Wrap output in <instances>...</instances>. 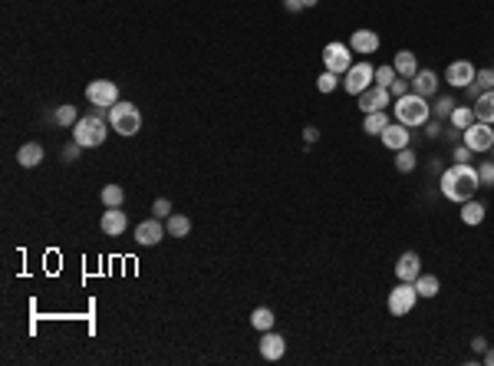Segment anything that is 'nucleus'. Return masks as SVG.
<instances>
[{
	"label": "nucleus",
	"mask_w": 494,
	"mask_h": 366,
	"mask_svg": "<svg viewBox=\"0 0 494 366\" xmlns=\"http://www.w3.org/2000/svg\"><path fill=\"white\" fill-rule=\"evenodd\" d=\"M478 189H481V178H478V168L471 162H455L452 168L442 172V195L448 202L465 205L468 198H475Z\"/></svg>",
	"instance_id": "obj_1"
},
{
	"label": "nucleus",
	"mask_w": 494,
	"mask_h": 366,
	"mask_svg": "<svg viewBox=\"0 0 494 366\" xmlns=\"http://www.w3.org/2000/svg\"><path fill=\"white\" fill-rule=\"evenodd\" d=\"M395 122H402V126L409 129H418V126H425L431 119V106L425 96H418V93H406V96H399L395 100Z\"/></svg>",
	"instance_id": "obj_2"
},
{
	"label": "nucleus",
	"mask_w": 494,
	"mask_h": 366,
	"mask_svg": "<svg viewBox=\"0 0 494 366\" xmlns=\"http://www.w3.org/2000/svg\"><path fill=\"white\" fill-rule=\"evenodd\" d=\"M109 136V126L102 113H89V116H79V122L73 126V139L83 145V149H99L102 142Z\"/></svg>",
	"instance_id": "obj_3"
},
{
	"label": "nucleus",
	"mask_w": 494,
	"mask_h": 366,
	"mask_svg": "<svg viewBox=\"0 0 494 366\" xmlns=\"http://www.w3.org/2000/svg\"><path fill=\"white\" fill-rule=\"evenodd\" d=\"M109 129L113 132H119V136H135L142 129V113H139V106H132V102H115L113 109H109Z\"/></svg>",
	"instance_id": "obj_4"
},
{
	"label": "nucleus",
	"mask_w": 494,
	"mask_h": 366,
	"mask_svg": "<svg viewBox=\"0 0 494 366\" xmlns=\"http://www.w3.org/2000/svg\"><path fill=\"white\" fill-rule=\"evenodd\" d=\"M86 100L92 106V113H102V109H113L119 102V86L113 79H92L86 86Z\"/></svg>",
	"instance_id": "obj_5"
},
{
	"label": "nucleus",
	"mask_w": 494,
	"mask_h": 366,
	"mask_svg": "<svg viewBox=\"0 0 494 366\" xmlns=\"http://www.w3.org/2000/svg\"><path fill=\"white\" fill-rule=\"evenodd\" d=\"M343 76H346V79H343V89H346L349 96H359V93H366V89L376 83V66L366 63V60H359V63H353Z\"/></svg>",
	"instance_id": "obj_6"
},
{
	"label": "nucleus",
	"mask_w": 494,
	"mask_h": 366,
	"mask_svg": "<svg viewBox=\"0 0 494 366\" xmlns=\"http://www.w3.org/2000/svg\"><path fill=\"white\" fill-rule=\"evenodd\" d=\"M415 301H418L415 284H409V280H399L393 291H389V314H393V317H406V314H412Z\"/></svg>",
	"instance_id": "obj_7"
},
{
	"label": "nucleus",
	"mask_w": 494,
	"mask_h": 366,
	"mask_svg": "<svg viewBox=\"0 0 494 366\" xmlns=\"http://www.w3.org/2000/svg\"><path fill=\"white\" fill-rule=\"evenodd\" d=\"M323 63H327L329 73L343 76L349 66H353V50H349V43H327V47H323Z\"/></svg>",
	"instance_id": "obj_8"
},
{
	"label": "nucleus",
	"mask_w": 494,
	"mask_h": 366,
	"mask_svg": "<svg viewBox=\"0 0 494 366\" xmlns=\"http://www.w3.org/2000/svg\"><path fill=\"white\" fill-rule=\"evenodd\" d=\"M461 142H465L471 152H491L494 126H488V122H471V126L461 132Z\"/></svg>",
	"instance_id": "obj_9"
},
{
	"label": "nucleus",
	"mask_w": 494,
	"mask_h": 366,
	"mask_svg": "<svg viewBox=\"0 0 494 366\" xmlns=\"http://www.w3.org/2000/svg\"><path fill=\"white\" fill-rule=\"evenodd\" d=\"M475 79H478V70H475L468 60H455V63L445 70V83L455 89H468Z\"/></svg>",
	"instance_id": "obj_10"
},
{
	"label": "nucleus",
	"mask_w": 494,
	"mask_h": 366,
	"mask_svg": "<svg viewBox=\"0 0 494 366\" xmlns=\"http://www.w3.org/2000/svg\"><path fill=\"white\" fill-rule=\"evenodd\" d=\"M389 100H393V93H389L386 86H376V83H372L366 93H359V113H366V116L382 113V109L389 106Z\"/></svg>",
	"instance_id": "obj_11"
},
{
	"label": "nucleus",
	"mask_w": 494,
	"mask_h": 366,
	"mask_svg": "<svg viewBox=\"0 0 494 366\" xmlns=\"http://www.w3.org/2000/svg\"><path fill=\"white\" fill-rule=\"evenodd\" d=\"M261 356H264L267 363H277V360H283V353H287V340L280 337V333H274V330H264V337H261Z\"/></svg>",
	"instance_id": "obj_12"
},
{
	"label": "nucleus",
	"mask_w": 494,
	"mask_h": 366,
	"mask_svg": "<svg viewBox=\"0 0 494 366\" xmlns=\"http://www.w3.org/2000/svg\"><path fill=\"white\" fill-rule=\"evenodd\" d=\"M99 228H102V234L119 238V234H126L129 215L122 212V208H106V212H102V218H99Z\"/></svg>",
	"instance_id": "obj_13"
},
{
	"label": "nucleus",
	"mask_w": 494,
	"mask_h": 366,
	"mask_svg": "<svg viewBox=\"0 0 494 366\" xmlns=\"http://www.w3.org/2000/svg\"><path fill=\"white\" fill-rule=\"evenodd\" d=\"M379 139H382V145H386V149L402 152V149H409V142H412V132H409V126H402V122H389Z\"/></svg>",
	"instance_id": "obj_14"
},
{
	"label": "nucleus",
	"mask_w": 494,
	"mask_h": 366,
	"mask_svg": "<svg viewBox=\"0 0 494 366\" xmlns=\"http://www.w3.org/2000/svg\"><path fill=\"white\" fill-rule=\"evenodd\" d=\"M162 238H165V225L158 218H149V221L135 225V241H139L142 248H155Z\"/></svg>",
	"instance_id": "obj_15"
},
{
	"label": "nucleus",
	"mask_w": 494,
	"mask_h": 366,
	"mask_svg": "<svg viewBox=\"0 0 494 366\" xmlns=\"http://www.w3.org/2000/svg\"><path fill=\"white\" fill-rule=\"evenodd\" d=\"M418 274H422V257H418L415 251H406L402 257H399V264H395V278L415 284Z\"/></svg>",
	"instance_id": "obj_16"
},
{
	"label": "nucleus",
	"mask_w": 494,
	"mask_h": 366,
	"mask_svg": "<svg viewBox=\"0 0 494 366\" xmlns=\"http://www.w3.org/2000/svg\"><path fill=\"white\" fill-rule=\"evenodd\" d=\"M349 50L359 53V56L366 60L369 53L379 50V33H372V30H356L353 37H349Z\"/></svg>",
	"instance_id": "obj_17"
},
{
	"label": "nucleus",
	"mask_w": 494,
	"mask_h": 366,
	"mask_svg": "<svg viewBox=\"0 0 494 366\" xmlns=\"http://www.w3.org/2000/svg\"><path fill=\"white\" fill-rule=\"evenodd\" d=\"M412 93H418V96H435L438 93V76L431 73V70H418L415 76H412Z\"/></svg>",
	"instance_id": "obj_18"
},
{
	"label": "nucleus",
	"mask_w": 494,
	"mask_h": 366,
	"mask_svg": "<svg viewBox=\"0 0 494 366\" xmlns=\"http://www.w3.org/2000/svg\"><path fill=\"white\" fill-rule=\"evenodd\" d=\"M475 119L478 122H488V126H494V89H484L481 96L475 100Z\"/></svg>",
	"instance_id": "obj_19"
},
{
	"label": "nucleus",
	"mask_w": 494,
	"mask_h": 366,
	"mask_svg": "<svg viewBox=\"0 0 494 366\" xmlns=\"http://www.w3.org/2000/svg\"><path fill=\"white\" fill-rule=\"evenodd\" d=\"M17 162H20V168H37L43 162V145L40 142H24L17 149Z\"/></svg>",
	"instance_id": "obj_20"
},
{
	"label": "nucleus",
	"mask_w": 494,
	"mask_h": 366,
	"mask_svg": "<svg viewBox=\"0 0 494 366\" xmlns=\"http://www.w3.org/2000/svg\"><path fill=\"white\" fill-rule=\"evenodd\" d=\"M393 66H395V73L406 76V79H412V76H415L418 70H422V66H418V60H415V53H412V50H399V53H395Z\"/></svg>",
	"instance_id": "obj_21"
},
{
	"label": "nucleus",
	"mask_w": 494,
	"mask_h": 366,
	"mask_svg": "<svg viewBox=\"0 0 494 366\" xmlns=\"http://www.w3.org/2000/svg\"><path fill=\"white\" fill-rule=\"evenodd\" d=\"M448 122H452L455 132H465V129H468L471 122H478V119H475V109H471V106H455L452 116H448Z\"/></svg>",
	"instance_id": "obj_22"
},
{
	"label": "nucleus",
	"mask_w": 494,
	"mask_h": 366,
	"mask_svg": "<svg viewBox=\"0 0 494 366\" xmlns=\"http://www.w3.org/2000/svg\"><path fill=\"white\" fill-rule=\"evenodd\" d=\"M484 212H488V208H484L481 202H475V198H468V202L461 205V221H465V225H481L484 221Z\"/></svg>",
	"instance_id": "obj_23"
},
{
	"label": "nucleus",
	"mask_w": 494,
	"mask_h": 366,
	"mask_svg": "<svg viewBox=\"0 0 494 366\" xmlns=\"http://www.w3.org/2000/svg\"><path fill=\"white\" fill-rule=\"evenodd\" d=\"M415 291H418V297H425V301H431V297H438V291H442V284H438V278H435V274H418V280H415Z\"/></svg>",
	"instance_id": "obj_24"
},
{
	"label": "nucleus",
	"mask_w": 494,
	"mask_h": 366,
	"mask_svg": "<svg viewBox=\"0 0 494 366\" xmlns=\"http://www.w3.org/2000/svg\"><path fill=\"white\" fill-rule=\"evenodd\" d=\"M386 126H389V116H386V109H382V113H369L366 119H363V132H366V136H382V132H386Z\"/></svg>",
	"instance_id": "obj_25"
},
{
	"label": "nucleus",
	"mask_w": 494,
	"mask_h": 366,
	"mask_svg": "<svg viewBox=\"0 0 494 366\" xmlns=\"http://www.w3.org/2000/svg\"><path fill=\"white\" fill-rule=\"evenodd\" d=\"M165 231H168L172 238H188L191 221H188L185 215H178V212H172V215H168V225H165Z\"/></svg>",
	"instance_id": "obj_26"
},
{
	"label": "nucleus",
	"mask_w": 494,
	"mask_h": 366,
	"mask_svg": "<svg viewBox=\"0 0 494 366\" xmlns=\"http://www.w3.org/2000/svg\"><path fill=\"white\" fill-rule=\"evenodd\" d=\"M274 320H277V317H274L270 307H254V314H251L254 330H261V333H264V330H274Z\"/></svg>",
	"instance_id": "obj_27"
},
{
	"label": "nucleus",
	"mask_w": 494,
	"mask_h": 366,
	"mask_svg": "<svg viewBox=\"0 0 494 366\" xmlns=\"http://www.w3.org/2000/svg\"><path fill=\"white\" fill-rule=\"evenodd\" d=\"M99 198L106 208H122V202H126V191H122V185H106V189L99 191Z\"/></svg>",
	"instance_id": "obj_28"
},
{
	"label": "nucleus",
	"mask_w": 494,
	"mask_h": 366,
	"mask_svg": "<svg viewBox=\"0 0 494 366\" xmlns=\"http://www.w3.org/2000/svg\"><path fill=\"white\" fill-rule=\"evenodd\" d=\"M452 109H455V100H452V96H442L438 102H431V116H435L438 122H442V119H448V116H452Z\"/></svg>",
	"instance_id": "obj_29"
},
{
	"label": "nucleus",
	"mask_w": 494,
	"mask_h": 366,
	"mask_svg": "<svg viewBox=\"0 0 494 366\" xmlns=\"http://www.w3.org/2000/svg\"><path fill=\"white\" fill-rule=\"evenodd\" d=\"M53 119H56V126H76V122H79V116H76V106H60V109H56V116H53Z\"/></svg>",
	"instance_id": "obj_30"
},
{
	"label": "nucleus",
	"mask_w": 494,
	"mask_h": 366,
	"mask_svg": "<svg viewBox=\"0 0 494 366\" xmlns=\"http://www.w3.org/2000/svg\"><path fill=\"white\" fill-rule=\"evenodd\" d=\"M415 152L412 149H402L399 152V155H395V168H399V172H412V168H415Z\"/></svg>",
	"instance_id": "obj_31"
},
{
	"label": "nucleus",
	"mask_w": 494,
	"mask_h": 366,
	"mask_svg": "<svg viewBox=\"0 0 494 366\" xmlns=\"http://www.w3.org/2000/svg\"><path fill=\"white\" fill-rule=\"evenodd\" d=\"M395 76H399V73H395V66H389V63H386V66H376V86H386V89H389V86H393Z\"/></svg>",
	"instance_id": "obj_32"
},
{
	"label": "nucleus",
	"mask_w": 494,
	"mask_h": 366,
	"mask_svg": "<svg viewBox=\"0 0 494 366\" xmlns=\"http://www.w3.org/2000/svg\"><path fill=\"white\" fill-rule=\"evenodd\" d=\"M478 178H481V189H494V159L478 165Z\"/></svg>",
	"instance_id": "obj_33"
},
{
	"label": "nucleus",
	"mask_w": 494,
	"mask_h": 366,
	"mask_svg": "<svg viewBox=\"0 0 494 366\" xmlns=\"http://www.w3.org/2000/svg\"><path fill=\"white\" fill-rule=\"evenodd\" d=\"M389 93H393L395 100H399V96H406V93H412V79H406V76H395L393 86H389Z\"/></svg>",
	"instance_id": "obj_34"
},
{
	"label": "nucleus",
	"mask_w": 494,
	"mask_h": 366,
	"mask_svg": "<svg viewBox=\"0 0 494 366\" xmlns=\"http://www.w3.org/2000/svg\"><path fill=\"white\" fill-rule=\"evenodd\" d=\"M310 7H317V0H283L287 13H300V10H310Z\"/></svg>",
	"instance_id": "obj_35"
},
{
	"label": "nucleus",
	"mask_w": 494,
	"mask_h": 366,
	"mask_svg": "<svg viewBox=\"0 0 494 366\" xmlns=\"http://www.w3.org/2000/svg\"><path fill=\"white\" fill-rule=\"evenodd\" d=\"M317 89H320V93H333V89H336V73H329V70H327V73L317 79Z\"/></svg>",
	"instance_id": "obj_36"
},
{
	"label": "nucleus",
	"mask_w": 494,
	"mask_h": 366,
	"mask_svg": "<svg viewBox=\"0 0 494 366\" xmlns=\"http://www.w3.org/2000/svg\"><path fill=\"white\" fill-rule=\"evenodd\" d=\"M152 215L155 218H168V215H172V202H168V198H155Z\"/></svg>",
	"instance_id": "obj_37"
},
{
	"label": "nucleus",
	"mask_w": 494,
	"mask_h": 366,
	"mask_svg": "<svg viewBox=\"0 0 494 366\" xmlns=\"http://www.w3.org/2000/svg\"><path fill=\"white\" fill-rule=\"evenodd\" d=\"M79 152H83V145H79V142L73 139L69 145H63V162H76V159H79Z\"/></svg>",
	"instance_id": "obj_38"
},
{
	"label": "nucleus",
	"mask_w": 494,
	"mask_h": 366,
	"mask_svg": "<svg viewBox=\"0 0 494 366\" xmlns=\"http://www.w3.org/2000/svg\"><path fill=\"white\" fill-rule=\"evenodd\" d=\"M481 89H494V70H478V79H475Z\"/></svg>",
	"instance_id": "obj_39"
},
{
	"label": "nucleus",
	"mask_w": 494,
	"mask_h": 366,
	"mask_svg": "<svg viewBox=\"0 0 494 366\" xmlns=\"http://www.w3.org/2000/svg\"><path fill=\"white\" fill-rule=\"evenodd\" d=\"M471 155H475V152H471L468 145H465V142H461V145H458V149L452 152V159H455V162H471Z\"/></svg>",
	"instance_id": "obj_40"
},
{
	"label": "nucleus",
	"mask_w": 494,
	"mask_h": 366,
	"mask_svg": "<svg viewBox=\"0 0 494 366\" xmlns=\"http://www.w3.org/2000/svg\"><path fill=\"white\" fill-rule=\"evenodd\" d=\"M425 136H429V139H438V136H442V122H438V119H435V122H425Z\"/></svg>",
	"instance_id": "obj_41"
},
{
	"label": "nucleus",
	"mask_w": 494,
	"mask_h": 366,
	"mask_svg": "<svg viewBox=\"0 0 494 366\" xmlns=\"http://www.w3.org/2000/svg\"><path fill=\"white\" fill-rule=\"evenodd\" d=\"M317 139H320V129L317 126H306L304 129V142L310 145V142H317Z\"/></svg>",
	"instance_id": "obj_42"
},
{
	"label": "nucleus",
	"mask_w": 494,
	"mask_h": 366,
	"mask_svg": "<svg viewBox=\"0 0 494 366\" xmlns=\"http://www.w3.org/2000/svg\"><path fill=\"white\" fill-rule=\"evenodd\" d=\"M471 347H475L478 353H484V350H488V340H484V337H475V340H471Z\"/></svg>",
	"instance_id": "obj_43"
},
{
	"label": "nucleus",
	"mask_w": 494,
	"mask_h": 366,
	"mask_svg": "<svg viewBox=\"0 0 494 366\" xmlns=\"http://www.w3.org/2000/svg\"><path fill=\"white\" fill-rule=\"evenodd\" d=\"M484 363L494 366V350H484Z\"/></svg>",
	"instance_id": "obj_44"
},
{
	"label": "nucleus",
	"mask_w": 494,
	"mask_h": 366,
	"mask_svg": "<svg viewBox=\"0 0 494 366\" xmlns=\"http://www.w3.org/2000/svg\"><path fill=\"white\" fill-rule=\"evenodd\" d=\"M491 152H494V145H491Z\"/></svg>",
	"instance_id": "obj_45"
}]
</instances>
